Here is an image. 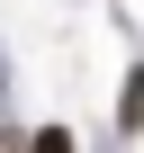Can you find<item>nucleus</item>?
Masks as SVG:
<instances>
[{"label": "nucleus", "instance_id": "nucleus-1", "mask_svg": "<svg viewBox=\"0 0 144 153\" xmlns=\"http://www.w3.org/2000/svg\"><path fill=\"white\" fill-rule=\"evenodd\" d=\"M27 153H72V135H63V126H45V135H36Z\"/></svg>", "mask_w": 144, "mask_h": 153}]
</instances>
